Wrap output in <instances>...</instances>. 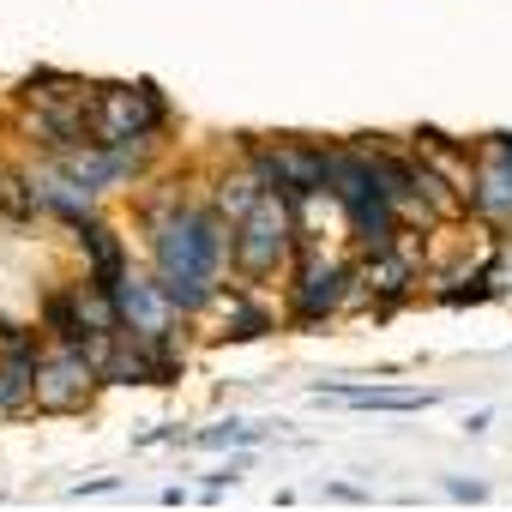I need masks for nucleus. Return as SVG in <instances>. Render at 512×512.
<instances>
[{
	"mask_svg": "<svg viewBox=\"0 0 512 512\" xmlns=\"http://www.w3.org/2000/svg\"><path fill=\"white\" fill-rule=\"evenodd\" d=\"M223 253H235V235H223V223L211 211H181L163 235H157V284L175 308H205L217 290V266Z\"/></svg>",
	"mask_w": 512,
	"mask_h": 512,
	"instance_id": "1",
	"label": "nucleus"
},
{
	"mask_svg": "<svg viewBox=\"0 0 512 512\" xmlns=\"http://www.w3.org/2000/svg\"><path fill=\"white\" fill-rule=\"evenodd\" d=\"M91 145H133L163 127V97L157 85H103L85 109Z\"/></svg>",
	"mask_w": 512,
	"mask_h": 512,
	"instance_id": "2",
	"label": "nucleus"
},
{
	"mask_svg": "<svg viewBox=\"0 0 512 512\" xmlns=\"http://www.w3.org/2000/svg\"><path fill=\"white\" fill-rule=\"evenodd\" d=\"M235 260L247 278H266L290 260V211H284V193H260L247 211H241V229H235Z\"/></svg>",
	"mask_w": 512,
	"mask_h": 512,
	"instance_id": "3",
	"label": "nucleus"
},
{
	"mask_svg": "<svg viewBox=\"0 0 512 512\" xmlns=\"http://www.w3.org/2000/svg\"><path fill=\"white\" fill-rule=\"evenodd\" d=\"M91 380H97V368L85 362L79 344H67L61 356H37V404L43 410H79L91 398Z\"/></svg>",
	"mask_w": 512,
	"mask_h": 512,
	"instance_id": "4",
	"label": "nucleus"
},
{
	"mask_svg": "<svg viewBox=\"0 0 512 512\" xmlns=\"http://www.w3.org/2000/svg\"><path fill=\"white\" fill-rule=\"evenodd\" d=\"M115 302H121V320L133 326L127 338H139V344H163L169 338V314H175V302L163 296V284H139V278H121L115 284Z\"/></svg>",
	"mask_w": 512,
	"mask_h": 512,
	"instance_id": "5",
	"label": "nucleus"
},
{
	"mask_svg": "<svg viewBox=\"0 0 512 512\" xmlns=\"http://www.w3.org/2000/svg\"><path fill=\"white\" fill-rule=\"evenodd\" d=\"M344 284H350V278H344L338 266H320V272H308V278H302V290H296V320H302V326L326 320V314L344 302Z\"/></svg>",
	"mask_w": 512,
	"mask_h": 512,
	"instance_id": "6",
	"label": "nucleus"
},
{
	"mask_svg": "<svg viewBox=\"0 0 512 512\" xmlns=\"http://www.w3.org/2000/svg\"><path fill=\"white\" fill-rule=\"evenodd\" d=\"M85 247H91V278L115 290V284H121V241H115L103 223H91V229H85Z\"/></svg>",
	"mask_w": 512,
	"mask_h": 512,
	"instance_id": "7",
	"label": "nucleus"
},
{
	"mask_svg": "<svg viewBox=\"0 0 512 512\" xmlns=\"http://www.w3.org/2000/svg\"><path fill=\"white\" fill-rule=\"evenodd\" d=\"M332 398H344L356 410H422V404H434V392H332Z\"/></svg>",
	"mask_w": 512,
	"mask_h": 512,
	"instance_id": "8",
	"label": "nucleus"
},
{
	"mask_svg": "<svg viewBox=\"0 0 512 512\" xmlns=\"http://www.w3.org/2000/svg\"><path fill=\"white\" fill-rule=\"evenodd\" d=\"M404 278H410V266L398 260V253H374V266H368V290H380V296H398L404 290Z\"/></svg>",
	"mask_w": 512,
	"mask_h": 512,
	"instance_id": "9",
	"label": "nucleus"
},
{
	"mask_svg": "<svg viewBox=\"0 0 512 512\" xmlns=\"http://www.w3.org/2000/svg\"><path fill=\"white\" fill-rule=\"evenodd\" d=\"M229 314H235V320H229V338H266V332H272V314L253 308V302H241V296L229 302Z\"/></svg>",
	"mask_w": 512,
	"mask_h": 512,
	"instance_id": "10",
	"label": "nucleus"
},
{
	"mask_svg": "<svg viewBox=\"0 0 512 512\" xmlns=\"http://www.w3.org/2000/svg\"><path fill=\"white\" fill-rule=\"evenodd\" d=\"M494 151H500V157L512 163V133H500V145H494Z\"/></svg>",
	"mask_w": 512,
	"mask_h": 512,
	"instance_id": "11",
	"label": "nucleus"
}]
</instances>
